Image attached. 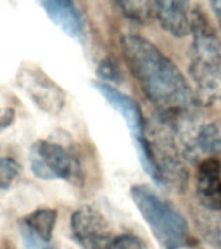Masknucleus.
I'll return each mask as SVG.
<instances>
[{
    "mask_svg": "<svg viewBox=\"0 0 221 249\" xmlns=\"http://www.w3.org/2000/svg\"><path fill=\"white\" fill-rule=\"evenodd\" d=\"M122 52L132 75L158 109L163 122L171 124L197 109V96L177 66L147 39L126 35Z\"/></svg>",
    "mask_w": 221,
    "mask_h": 249,
    "instance_id": "1",
    "label": "nucleus"
},
{
    "mask_svg": "<svg viewBox=\"0 0 221 249\" xmlns=\"http://www.w3.org/2000/svg\"><path fill=\"white\" fill-rule=\"evenodd\" d=\"M193 35L190 74L197 96L205 105L221 101V43L202 9L191 13Z\"/></svg>",
    "mask_w": 221,
    "mask_h": 249,
    "instance_id": "2",
    "label": "nucleus"
},
{
    "mask_svg": "<svg viewBox=\"0 0 221 249\" xmlns=\"http://www.w3.org/2000/svg\"><path fill=\"white\" fill-rule=\"evenodd\" d=\"M132 200L157 241L164 249H181L190 243L188 222L166 198L145 184L131 188Z\"/></svg>",
    "mask_w": 221,
    "mask_h": 249,
    "instance_id": "3",
    "label": "nucleus"
},
{
    "mask_svg": "<svg viewBox=\"0 0 221 249\" xmlns=\"http://www.w3.org/2000/svg\"><path fill=\"white\" fill-rule=\"evenodd\" d=\"M170 126L174 136H178L180 149L186 159L198 161L221 153L220 120L203 117L194 109Z\"/></svg>",
    "mask_w": 221,
    "mask_h": 249,
    "instance_id": "4",
    "label": "nucleus"
},
{
    "mask_svg": "<svg viewBox=\"0 0 221 249\" xmlns=\"http://www.w3.org/2000/svg\"><path fill=\"white\" fill-rule=\"evenodd\" d=\"M29 162L34 175L43 180H67L81 186L84 173L79 157L63 145L49 140H36L29 152Z\"/></svg>",
    "mask_w": 221,
    "mask_h": 249,
    "instance_id": "5",
    "label": "nucleus"
},
{
    "mask_svg": "<svg viewBox=\"0 0 221 249\" xmlns=\"http://www.w3.org/2000/svg\"><path fill=\"white\" fill-rule=\"evenodd\" d=\"M160 124L153 128L151 135L147 136L150 144L151 156L159 175L158 186L168 187L171 190L181 192L186 188L189 173L184 162L180 145L174 140V134L170 124Z\"/></svg>",
    "mask_w": 221,
    "mask_h": 249,
    "instance_id": "6",
    "label": "nucleus"
},
{
    "mask_svg": "<svg viewBox=\"0 0 221 249\" xmlns=\"http://www.w3.org/2000/svg\"><path fill=\"white\" fill-rule=\"evenodd\" d=\"M93 86L110 103L112 108L119 113L124 122L127 124L132 134V138H133V142H135L137 155H139L140 162L142 165V169L147 175H150V178L154 182H157L158 180V171L155 169L154 160L151 156L145 120H143L142 112H141L139 104L132 97L124 95L123 92L118 91L115 87H112L109 83L93 82Z\"/></svg>",
    "mask_w": 221,
    "mask_h": 249,
    "instance_id": "7",
    "label": "nucleus"
},
{
    "mask_svg": "<svg viewBox=\"0 0 221 249\" xmlns=\"http://www.w3.org/2000/svg\"><path fill=\"white\" fill-rule=\"evenodd\" d=\"M17 85L39 109L48 114L56 116L65 105V91L39 66H22L17 73Z\"/></svg>",
    "mask_w": 221,
    "mask_h": 249,
    "instance_id": "8",
    "label": "nucleus"
},
{
    "mask_svg": "<svg viewBox=\"0 0 221 249\" xmlns=\"http://www.w3.org/2000/svg\"><path fill=\"white\" fill-rule=\"evenodd\" d=\"M71 236L81 249H109L115 237L106 218L92 206H80L70 219Z\"/></svg>",
    "mask_w": 221,
    "mask_h": 249,
    "instance_id": "9",
    "label": "nucleus"
},
{
    "mask_svg": "<svg viewBox=\"0 0 221 249\" xmlns=\"http://www.w3.org/2000/svg\"><path fill=\"white\" fill-rule=\"evenodd\" d=\"M197 195L203 208L221 212V161L217 156L205 157L198 165Z\"/></svg>",
    "mask_w": 221,
    "mask_h": 249,
    "instance_id": "10",
    "label": "nucleus"
},
{
    "mask_svg": "<svg viewBox=\"0 0 221 249\" xmlns=\"http://www.w3.org/2000/svg\"><path fill=\"white\" fill-rule=\"evenodd\" d=\"M154 4L164 30L176 38H184L189 34L191 27L190 0H154Z\"/></svg>",
    "mask_w": 221,
    "mask_h": 249,
    "instance_id": "11",
    "label": "nucleus"
},
{
    "mask_svg": "<svg viewBox=\"0 0 221 249\" xmlns=\"http://www.w3.org/2000/svg\"><path fill=\"white\" fill-rule=\"evenodd\" d=\"M56 222H57V210L52 208H39L23 218L21 225L32 231L36 236L49 243L53 237Z\"/></svg>",
    "mask_w": 221,
    "mask_h": 249,
    "instance_id": "12",
    "label": "nucleus"
},
{
    "mask_svg": "<svg viewBox=\"0 0 221 249\" xmlns=\"http://www.w3.org/2000/svg\"><path fill=\"white\" fill-rule=\"evenodd\" d=\"M195 219L205 239L216 249H221V212L203 208V210L195 215Z\"/></svg>",
    "mask_w": 221,
    "mask_h": 249,
    "instance_id": "13",
    "label": "nucleus"
},
{
    "mask_svg": "<svg viewBox=\"0 0 221 249\" xmlns=\"http://www.w3.org/2000/svg\"><path fill=\"white\" fill-rule=\"evenodd\" d=\"M21 171V165L11 157L0 156V191H4L12 186L15 179Z\"/></svg>",
    "mask_w": 221,
    "mask_h": 249,
    "instance_id": "14",
    "label": "nucleus"
},
{
    "mask_svg": "<svg viewBox=\"0 0 221 249\" xmlns=\"http://www.w3.org/2000/svg\"><path fill=\"white\" fill-rule=\"evenodd\" d=\"M109 249H147L145 241L133 235H122L115 237Z\"/></svg>",
    "mask_w": 221,
    "mask_h": 249,
    "instance_id": "15",
    "label": "nucleus"
},
{
    "mask_svg": "<svg viewBox=\"0 0 221 249\" xmlns=\"http://www.w3.org/2000/svg\"><path fill=\"white\" fill-rule=\"evenodd\" d=\"M97 75L108 82H118L120 81V71L116 64L110 58H106L97 68Z\"/></svg>",
    "mask_w": 221,
    "mask_h": 249,
    "instance_id": "16",
    "label": "nucleus"
},
{
    "mask_svg": "<svg viewBox=\"0 0 221 249\" xmlns=\"http://www.w3.org/2000/svg\"><path fill=\"white\" fill-rule=\"evenodd\" d=\"M21 235H22V241L25 249H53L49 245L39 236H36L32 231L21 225Z\"/></svg>",
    "mask_w": 221,
    "mask_h": 249,
    "instance_id": "17",
    "label": "nucleus"
},
{
    "mask_svg": "<svg viewBox=\"0 0 221 249\" xmlns=\"http://www.w3.org/2000/svg\"><path fill=\"white\" fill-rule=\"evenodd\" d=\"M16 118V112L12 108H4L0 110V132L9 127Z\"/></svg>",
    "mask_w": 221,
    "mask_h": 249,
    "instance_id": "18",
    "label": "nucleus"
},
{
    "mask_svg": "<svg viewBox=\"0 0 221 249\" xmlns=\"http://www.w3.org/2000/svg\"><path fill=\"white\" fill-rule=\"evenodd\" d=\"M209 3H211L213 13L216 16V18L217 21H219V25H220L221 29V0H209Z\"/></svg>",
    "mask_w": 221,
    "mask_h": 249,
    "instance_id": "19",
    "label": "nucleus"
}]
</instances>
